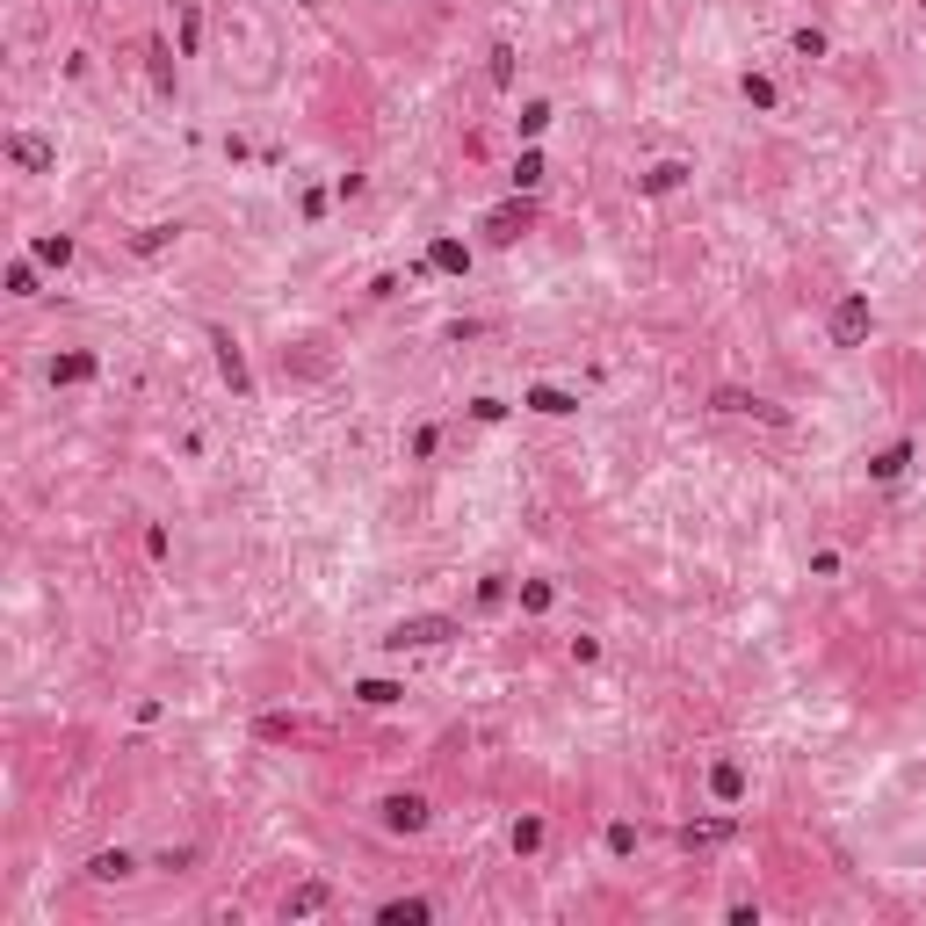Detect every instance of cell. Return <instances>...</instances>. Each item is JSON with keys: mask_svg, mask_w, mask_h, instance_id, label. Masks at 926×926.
Segmentation results:
<instances>
[{"mask_svg": "<svg viewBox=\"0 0 926 926\" xmlns=\"http://www.w3.org/2000/svg\"><path fill=\"white\" fill-rule=\"evenodd\" d=\"M869 326H876L869 290H847L840 304H832V348H861V341H869Z\"/></svg>", "mask_w": 926, "mask_h": 926, "instance_id": "obj_1", "label": "cell"}, {"mask_svg": "<svg viewBox=\"0 0 926 926\" xmlns=\"http://www.w3.org/2000/svg\"><path fill=\"white\" fill-rule=\"evenodd\" d=\"M456 637V615H406V623H391V652H427V644H449Z\"/></svg>", "mask_w": 926, "mask_h": 926, "instance_id": "obj_2", "label": "cell"}, {"mask_svg": "<svg viewBox=\"0 0 926 926\" xmlns=\"http://www.w3.org/2000/svg\"><path fill=\"white\" fill-rule=\"evenodd\" d=\"M717 413H746V420H767V427H789V413L775 406V398H760V391H738V384H724L717 398H709Z\"/></svg>", "mask_w": 926, "mask_h": 926, "instance_id": "obj_3", "label": "cell"}, {"mask_svg": "<svg viewBox=\"0 0 926 926\" xmlns=\"http://www.w3.org/2000/svg\"><path fill=\"white\" fill-rule=\"evenodd\" d=\"M210 348H218V377L239 391V398H254V369H246V355H239V341L225 326H210Z\"/></svg>", "mask_w": 926, "mask_h": 926, "instance_id": "obj_4", "label": "cell"}, {"mask_svg": "<svg viewBox=\"0 0 926 926\" xmlns=\"http://www.w3.org/2000/svg\"><path fill=\"white\" fill-rule=\"evenodd\" d=\"M529 218H536V210L514 196V203H500V210H485V239H492V246H514L521 232H529Z\"/></svg>", "mask_w": 926, "mask_h": 926, "instance_id": "obj_5", "label": "cell"}, {"mask_svg": "<svg viewBox=\"0 0 926 926\" xmlns=\"http://www.w3.org/2000/svg\"><path fill=\"white\" fill-rule=\"evenodd\" d=\"M427 818H435V811H427V796H384V825L391 832H427Z\"/></svg>", "mask_w": 926, "mask_h": 926, "instance_id": "obj_6", "label": "cell"}, {"mask_svg": "<svg viewBox=\"0 0 926 926\" xmlns=\"http://www.w3.org/2000/svg\"><path fill=\"white\" fill-rule=\"evenodd\" d=\"M521 406H529V413H550V420H565V413H579V398L558 391V384H529V391H521Z\"/></svg>", "mask_w": 926, "mask_h": 926, "instance_id": "obj_7", "label": "cell"}, {"mask_svg": "<svg viewBox=\"0 0 926 926\" xmlns=\"http://www.w3.org/2000/svg\"><path fill=\"white\" fill-rule=\"evenodd\" d=\"M709 796H717V804H738V796H746V767L717 760V767H709Z\"/></svg>", "mask_w": 926, "mask_h": 926, "instance_id": "obj_8", "label": "cell"}, {"mask_svg": "<svg viewBox=\"0 0 926 926\" xmlns=\"http://www.w3.org/2000/svg\"><path fill=\"white\" fill-rule=\"evenodd\" d=\"M688 174H695L688 160H659L652 174H644V181H637V189H644V196H673V189H681V181H688Z\"/></svg>", "mask_w": 926, "mask_h": 926, "instance_id": "obj_9", "label": "cell"}, {"mask_svg": "<svg viewBox=\"0 0 926 926\" xmlns=\"http://www.w3.org/2000/svg\"><path fill=\"white\" fill-rule=\"evenodd\" d=\"M8 160L29 167V174H44V167H51V145H44V138H29V131H15V138H8Z\"/></svg>", "mask_w": 926, "mask_h": 926, "instance_id": "obj_10", "label": "cell"}, {"mask_svg": "<svg viewBox=\"0 0 926 926\" xmlns=\"http://www.w3.org/2000/svg\"><path fill=\"white\" fill-rule=\"evenodd\" d=\"M905 463H912V442H890V449H876V456H869V478H883V485H890V478H905Z\"/></svg>", "mask_w": 926, "mask_h": 926, "instance_id": "obj_11", "label": "cell"}, {"mask_svg": "<svg viewBox=\"0 0 926 926\" xmlns=\"http://www.w3.org/2000/svg\"><path fill=\"white\" fill-rule=\"evenodd\" d=\"M427 268H442V275H463V268H471V246H456V239H435V246H427Z\"/></svg>", "mask_w": 926, "mask_h": 926, "instance_id": "obj_12", "label": "cell"}, {"mask_svg": "<svg viewBox=\"0 0 926 926\" xmlns=\"http://www.w3.org/2000/svg\"><path fill=\"white\" fill-rule=\"evenodd\" d=\"M131 869H138V861L123 854V847H109V854H95V861H87V876H95V883H123Z\"/></svg>", "mask_w": 926, "mask_h": 926, "instance_id": "obj_13", "label": "cell"}, {"mask_svg": "<svg viewBox=\"0 0 926 926\" xmlns=\"http://www.w3.org/2000/svg\"><path fill=\"white\" fill-rule=\"evenodd\" d=\"M355 702L362 709H391V702H406V688L398 681H355Z\"/></svg>", "mask_w": 926, "mask_h": 926, "instance_id": "obj_14", "label": "cell"}, {"mask_svg": "<svg viewBox=\"0 0 926 926\" xmlns=\"http://www.w3.org/2000/svg\"><path fill=\"white\" fill-rule=\"evenodd\" d=\"M95 377V355H58L51 362V384H87Z\"/></svg>", "mask_w": 926, "mask_h": 926, "instance_id": "obj_15", "label": "cell"}, {"mask_svg": "<svg viewBox=\"0 0 926 926\" xmlns=\"http://www.w3.org/2000/svg\"><path fill=\"white\" fill-rule=\"evenodd\" d=\"M738 95H746L753 109H775L782 95H775V80H767V73H746V80H738Z\"/></svg>", "mask_w": 926, "mask_h": 926, "instance_id": "obj_16", "label": "cell"}, {"mask_svg": "<svg viewBox=\"0 0 926 926\" xmlns=\"http://www.w3.org/2000/svg\"><path fill=\"white\" fill-rule=\"evenodd\" d=\"M681 840H688V847H717V840H731V818H709V825H681Z\"/></svg>", "mask_w": 926, "mask_h": 926, "instance_id": "obj_17", "label": "cell"}, {"mask_svg": "<svg viewBox=\"0 0 926 926\" xmlns=\"http://www.w3.org/2000/svg\"><path fill=\"white\" fill-rule=\"evenodd\" d=\"M514 131H521V138H543V131H550V102H521Z\"/></svg>", "mask_w": 926, "mask_h": 926, "instance_id": "obj_18", "label": "cell"}, {"mask_svg": "<svg viewBox=\"0 0 926 926\" xmlns=\"http://www.w3.org/2000/svg\"><path fill=\"white\" fill-rule=\"evenodd\" d=\"M37 261H44V268H66V261H73V239H66V232H44V239H37Z\"/></svg>", "mask_w": 926, "mask_h": 926, "instance_id": "obj_19", "label": "cell"}, {"mask_svg": "<svg viewBox=\"0 0 926 926\" xmlns=\"http://www.w3.org/2000/svg\"><path fill=\"white\" fill-rule=\"evenodd\" d=\"M326 898H333L326 883H304V890H297V898H290L283 912H290V919H304V912H326Z\"/></svg>", "mask_w": 926, "mask_h": 926, "instance_id": "obj_20", "label": "cell"}, {"mask_svg": "<svg viewBox=\"0 0 926 926\" xmlns=\"http://www.w3.org/2000/svg\"><path fill=\"white\" fill-rule=\"evenodd\" d=\"M492 87H514V44H492Z\"/></svg>", "mask_w": 926, "mask_h": 926, "instance_id": "obj_21", "label": "cell"}, {"mask_svg": "<svg viewBox=\"0 0 926 926\" xmlns=\"http://www.w3.org/2000/svg\"><path fill=\"white\" fill-rule=\"evenodd\" d=\"M543 847V818H521L514 825V854H536Z\"/></svg>", "mask_w": 926, "mask_h": 926, "instance_id": "obj_22", "label": "cell"}, {"mask_svg": "<svg viewBox=\"0 0 926 926\" xmlns=\"http://www.w3.org/2000/svg\"><path fill=\"white\" fill-rule=\"evenodd\" d=\"M608 854H637V825H630V818L608 825Z\"/></svg>", "mask_w": 926, "mask_h": 926, "instance_id": "obj_23", "label": "cell"}, {"mask_svg": "<svg viewBox=\"0 0 926 926\" xmlns=\"http://www.w3.org/2000/svg\"><path fill=\"white\" fill-rule=\"evenodd\" d=\"M789 51H796V58H825V29H796Z\"/></svg>", "mask_w": 926, "mask_h": 926, "instance_id": "obj_24", "label": "cell"}, {"mask_svg": "<svg viewBox=\"0 0 926 926\" xmlns=\"http://www.w3.org/2000/svg\"><path fill=\"white\" fill-rule=\"evenodd\" d=\"M550 601H558V594H550V579H529V586H521V608H529V615H543Z\"/></svg>", "mask_w": 926, "mask_h": 926, "instance_id": "obj_25", "label": "cell"}, {"mask_svg": "<svg viewBox=\"0 0 926 926\" xmlns=\"http://www.w3.org/2000/svg\"><path fill=\"white\" fill-rule=\"evenodd\" d=\"M543 181V152H521V167H514V189H536Z\"/></svg>", "mask_w": 926, "mask_h": 926, "instance_id": "obj_26", "label": "cell"}, {"mask_svg": "<svg viewBox=\"0 0 926 926\" xmlns=\"http://www.w3.org/2000/svg\"><path fill=\"white\" fill-rule=\"evenodd\" d=\"M8 290H15V297H37V268L15 261V268H8Z\"/></svg>", "mask_w": 926, "mask_h": 926, "instance_id": "obj_27", "label": "cell"}, {"mask_svg": "<svg viewBox=\"0 0 926 926\" xmlns=\"http://www.w3.org/2000/svg\"><path fill=\"white\" fill-rule=\"evenodd\" d=\"M384 919H427V898H391Z\"/></svg>", "mask_w": 926, "mask_h": 926, "instance_id": "obj_28", "label": "cell"}, {"mask_svg": "<svg viewBox=\"0 0 926 926\" xmlns=\"http://www.w3.org/2000/svg\"><path fill=\"white\" fill-rule=\"evenodd\" d=\"M167 239H174V225H145V232H138V254H160Z\"/></svg>", "mask_w": 926, "mask_h": 926, "instance_id": "obj_29", "label": "cell"}]
</instances>
